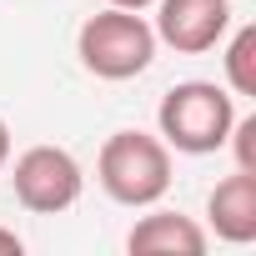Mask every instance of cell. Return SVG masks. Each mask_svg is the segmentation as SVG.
I'll return each mask as SVG.
<instances>
[{"label": "cell", "mask_w": 256, "mask_h": 256, "mask_svg": "<svg viewBox=\"0 0 256 256\" xmlns=\"http://www.w3.org/2000/svg\"><path fill=\"white\" fill-rule=\"evenodd\" d=\"M96 176H100L110 201L151 206V201H161L171 191V151H166V141H156L146 131H116L100 146Z\"/></svg>", "instance_id": "1"}, {"label": "cell", "mask_w": 256, "mask_h": 256, "mask_svg": "<svg viewBox=\"0 0 256 256\" xmlns=\"http://www.w3.org/2000/svg\"><path fill=\"white\" fill-rule=\"evenodd\" d=\"M76 50H80V66L90 76H100V80H131V76H141L156 60V30L136 10L110 6V10H100V16H90L80 26Z\"/></svg>", "instance_id": "2"}, {"label": "cell", "mask_w": 256, "mask_h": 256, "mask_svg": "<svg viewBox=\"0 0 256 256\" xmlns=\"http://www.w3.org/2000/svg\"><path fill=\"white\" fill-rule=\"evenodd\" d=\"M231 120H236V106L211 80H181L161 96V136L186 156H206L226 146Z\"/></svg>", "instance_id": "3"}, {"label": "cell", "mask_w": 256, "mask_h": 256, "mask_svg": "<svg viewBox=\"0 0 256 256\" xmlns=\"http://www.w3.org/2000/svg\"><path fill=\"white\" fill-rule=\"evenodd\" d=\"M16 201L36 216H56L80 201V166L60 146H30L16 161Z\"/></svg>", "instance_id": "4"}, {"label": "cell", "mask_w": 256, "mask_h": 256, "mask_svg": "<svg viewBox=\"0 0 256 256\" xmlns=\"http://www.w3.org/2000/svg\"><path fill=\"white\" fill-rule=\"evenodd\" d=\"M231 26V6L226 0H161L156 16V40H166L181 56H201L211 50Z\"/></svg>", "instance_id": "5"}, {"label": "cell", "mask_w": 256, "mask_h": 256, "mask_svg": "<svg viewBox=\"0 0 256 256\" xmlns=\"http://www.w3.org/2000/svg\"><path fill=\"white\" fill-rule=\"evenodd\" d=\"M206 216H211V226H216L221 241H231V246L256 241V171L226 176V181L211 191Z\"/></svg>", "instance_id": "6"}, {"label": "cell", "mask_w": 256, "mask_h": 256, "mask_svg": "<svg viewBox=\"0 0 256 256\" xmlns=\"http://www.w3.org/2000/svg\"><path fill=\"white\" fill-rule=\"evenodd\" d=\"M126 246L141 251V256H201L206 251V231L181 216V211H156V216H141L126 236Z\"/></svg>", "instance_id": "7"}, {"label": "cell", "mask_w": 256, "mask_h": 256, "mask_svg": "<svg viewBox=\"0 0 256 256\" xmlns=\"http://www.w3.org/2000/svg\"><path fill=\"white\" fill-rule=\"evenodd\" d=\"M226 80L236 96H256V26H241L226 50Z\"/></svg>", "instance_id": "8"}, {"label": "cell", "mask_w": 256, "mask_h": 256, "mask_svg": "<svg viewBox=\"0 0 256 256\" xmlns=\"http://www.w3.org/2000/svg\"><path fill=\"white\" fill-rule=\"evenodd\" d=\"M226 141L236 146V171H256V116L231 120V136Z\"/></svg>", "instance_id": "9"}, {"label": "cell", "mask_w": 256, "mask_h": 256, "mask_svg": "<svg viewBox=\"0 0 256 256\" xmlns=\"http://www.w3.org/2000/svg\"><path fill=\"white\" fill-rule=\"evenodd\" d=\"M20 251H26V246H20V236L0 226V256H20Z\"/></svg>", "instance_id": "10"}, {"label": "cell", "mask_w": 256, "mask_h": 256, "mask_svg": "<svg viewBox=\"0 0 256 256\" xmlns=\"http://www.w3.org/2000/svg\"><path fill=\"white\" fill-rule=\"evenodd\" d=\"M6 161H10V126L0 120V166H6Z\"/></svg>", "instance_id": "11"}, {"label": "cell", "mask_w": 256, "mask_h": 256, "mask_svg": "<svg viewBox=\"0 0 256 256\" xmlns=\"http://www.w3.org/2000/svg\"><path fill=\"white\" fill-rule=\"evenodd\" d=\"M110 6H120V10H146L151 0H110Z\"/></svg>", "instance_id": "12"}]
</instances>
